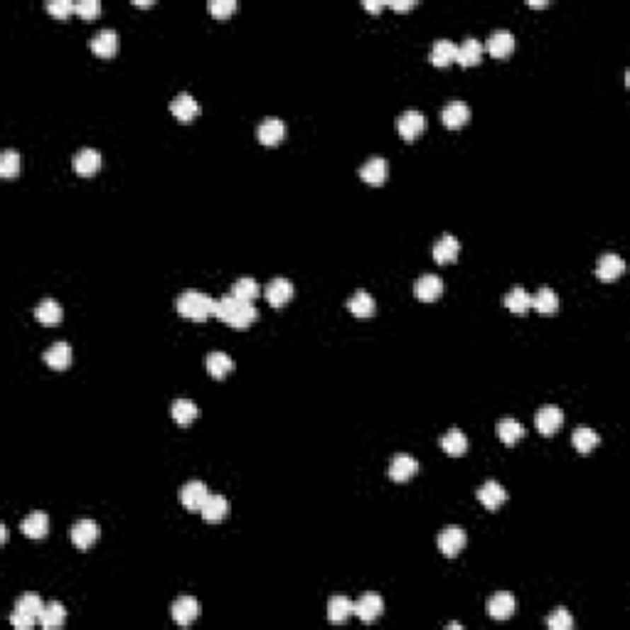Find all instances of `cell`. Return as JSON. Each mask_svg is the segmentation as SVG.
Instances as JSON below:
<instances>
[{
    "instance_id": "e575fe53",
    "label": "cell",
    "mask_w": 630,
    "mask_h": 630,
    "mask_svg": "<svg viewBox=\"0 0 630 630\" xmlns=\"http://www.w3.org/2000/svg\"><path fill=\"white\" fill-rule=\"evenodd\" d=\"M503 301L512 313H527L532 308V293H527L525 286H512L505 293Z\"/></svg>"
},
{
    "instance_id": "1f68e13d",
    "label": "cell",
    "mask_w": 630,
    "mask_h": 630,
    "mask_svg": "<svg viewBox=\"0 0 630 630\" xmlns=\"http://www.w3.org/2000/svg\"><path fill=\"white\" fill-rule=\"evenodd\" d=\"M480 57H483V42H480L478 38H466L461 45H458V57H456V59L461 62L463 67L478 64Z\"/></svg>"
},
{
    "instance_id": "8fae6325",
    "label": "cell",
    "mask_w": 630,
    "mask_h": 630,
    "mask_svg": "<svg viewBox=\"0 0 630 630\" xmlns=\"http://www.w3.org/2000/svg\"><path fill=\"white\" fill-rule=\"evenodd\" d=\"M170 111H173V116L180 118V121H193L200 113V101L195 99L193 94H188V91H180V94H175L173 99H170Z\"/></svg>"
},
{
    "instance_id": "74e56055",
    "label": "cell",
    "mask_w": 630,
    "mask_h": 630,
    "mask_svg": "<svg viewBox=\"0 0 630 630\" xmlns=\"http://www.w3.org/2000/svg\"><path fill=\"white\" fill-rule=\"evenodd\" d=\"M532 308H537L539 313H554L559 308V296H556L554 288L542 286L539 291L532 296Z\"/></svg>"
},
{
    "instance_id": "816d5d0a",
    "label": "cell",
    "mask_w": 630,
    "mask_h": 630,
    "mask_svg": "<svg viewBox=\"0 0 630 630\" xmlns=\"http://www.w3.org/2000/svg\"><path fill=\"white\" fill-rule=\"evenodd\" d=\"M529 5H537V8H542V5H546L544 0H529Z\"/></svg>"
},
{
    "instance_id": "7c38bea8",
    "label": "cell",
    "mask_w": 630,
    "mask_h": 630,
    "mask_svg": "<svg viewBox=\"0 0 630 630\" xmlns=\"http://www.w3.org/2000/svg\"><path fill=\"white\" fill-rule=\"evenodd\" d=\"M396 128H399V133L406 138V141H414L423 128H426V118H423V113L419 111V108H409V111H404L399 116Z\"/></svg>"
},
{
    "instance_id": "83f0119b",
    "label": "cell",
    "mask_w": 630,
    "mask_h": 630,
    "mask_svg": "<svg viewBox=\"0 0 630 630\" xmlns=\"http://www.w3.org/2000/svg\"><path fill=\"white\" fill-rule=\"evenodd\" d=\"M355 613V603L348 596H333L328 601V621L330 623H345Z\"/></svg>"
},
{
    "instance_id": "7a4b0ae2",
    "label": "cell",
    "mask_w": 630,
    "mask_h": 630,
    "mask_svg": "<svg viewBox=\"0 0 630 630\" xmlns=\"http://www.w3.org/2000/svg\"><path fill=\"white\" fill-rule=\"evenodd\" d=\"M214 303L217 298H212L205 291H197V288H188L175 298L178 313L190 320H207L210 315H214Z\"/></svg>"
},
{
    "instance_id": "b9f144b4",
    "label": "cell",
    "mask_w": 630,
    "mask_h": 630,
    "mask_svg": "<svg viewBox=\"0 0 630 630\" xmlns=\"http://www.w3.org/2000/svg\"><path fill=\"white\" fill-rule=\"evenodd\" d=\"M45 606H47V603H45L40 596H35V593H25V596L18 598V603H15V608H18V611L28 613V616L38 618V621H40V616H42Z\"/></svg>"
},
{
    "instance_id": "44dd1931",
    "label": "cell",
    "mask_w": 630,
    "mask_h": 630,
    "mask_svg": "<svg viewBox=\"0 0 630 630\" xmlns=\"http://www.w3.org/2000/svg\"><path fill=\"white\" fill-rule=\"evenodd\" d=\"M42 360L50 365L52 370H64L71 365V345L59 340V343H52L47 350H45Z\"/></svg>"
},
{
    "instance_id": "52a82bcc",
    "label": "cell",
    "mask_w": 630,
    "mask_h": 630,
    "mask_svg": "<svg viewBox=\"0 0 630 630\" xmlns=\"http://www.w3.org/2000/svg\"><path fill=\"white\" fill-rule=\"evenodd\" d=\"M286 136V123L278 116H266L256 128V138L263 143V146H276L281 138Z\"/></svg>"
},
{
    "instance_id": "4dcf8cb0",
    "label": "cell",
    "mask_w": 630,
    "mask_h": 630,
    "mask_svg": "<svg viewBox=\"0 0 630 630\" xmlns=\"http://www.w3.org/2000/svg\"><path fill=\"white\" fill-rule=\"evenodd\" d=\"M62 315H64V311H62V306L55 298H45V301H40L35 306V318L42 325H57L62 320Z\"/></svg>"
},
{
    "instance_id": "484cf974",
    "label": "cell",
    "mask_w": 630,
    "mask_h": 630,
    "mask_svg": "<svg viewBox=\"0 0 630 630\" xmlns=\"http://www.w3.org/2000/svg\"><path fill=\"white\" fill-rule=\"evenodd\" d=\"M20 527H23L25 534L33 537V539H42L50 529V515L42 512V510H35V512H30L28 517L23 520Z\"/></svg>"
},
{
    "instance_id": "ffe728a7",
    "label": "cell",
    "mask_w": 630,
    "mask_h": 630,
    "mask_svg": "<svg viewBox=\"0 0 630 630\" xmlns=\"http://www.w3.org/2000/svg\"><path fill=\"white\" fill-rule=\"evenodd\" d=\"M414 293L421 298V301H436V298L443 293L441 276H436V273H421V276L416 278Z\"/></svg>"
},
{
    "instance_id": "8992f818",
    "label": "cell",
    "mask_w": 630,
    "mask_h": 630,
    "mask_svg": "<svg viewBox=\"0 0 630 630\" xmlns=\"http://www.w3.org/2000/svg\"><path fill=\"white\" fill-rule=\"evenodd\" d=\"M515 608H517V601H515L512 593L500 591L488 601V616L495 618V621H508V618L515 616Z\"/></svg>"
},
{
    "instance_id": "7402d4cb",
    "label": "cell",
    "mask_w": 630,
    "mask_h": 630,
    "mask_svg": "<svg viewBox=\"0 0 630 630\" xmlns=\"http://www.w3.org/2000/svg\"><path fill=\"white\" fill-rule=\"evenodd\" d=\"M458 251H461V241H458V236L441 234V239L433 244L431 254H433V259H436L438 263H448V261H456L458 259Z\"/></svg>"
},
{
    "instance_id": "4316f807",
    "label": "cell",
    "mask_w": 630,
    "mask_h": 630,
    "mask_svg": "<svg viewBox=\"0 0 630 630\" xmlns=\"http://www.w3.org/2000/svg\"><path fill=\"white\" fill-rule=\"evenodd\" d=\"M456 57H458V45L453 42V40H448V38L436 40V42L431 45V52H428V59H431L433 64H438V67L448 64V62H453Z\"/></svg>"
},
{
    "instance_id": "836d02e7",
    "label": "cell",
    "mask_w": 630,
    "mask_h": 630,
    "mask_svg": "<svg viewBox=\"0 0 630 630\" xmlns=\"http://www.w3.org/2000/svg\"><path fill=\"white\" fill-rule=\"evenodd\" d=\"M170 414H173V419L178 423H183V426H188V423H193L195 419H197L200 409L197 404H195L193 399H175L173 406H170Z\"/></svg>"
},
{
    "instance_id": "277c9868",
    "label": "cell",
    "mask_w": 630,
    "mask_h": 630,
    "mask_svg": "<svg viewBox=\"0 0 630 630\" xmlns=\"http://www.w3.org/2000/svg\"><path fill=\"white\" fill-rule=\"evenodd\" d=\"M468 537H466V529L458 525H451V527H443L441 532H438V549L443 551L446 556H456L458 551L466 546Z\"/></svg>"
},
{
    "instance_id": "ac0fdd59",
    "label": "cell",
    "mask_w": 630,
    "mask_h": 630,
    "mask_svg": "<svg viewBox=\"0 0 630 630\" xmlns=\"http://www.w3.org/2000/svg\"><path fill=\"white\" fill-rule=\"evenodd\" d=\"M91 50L101 57H111L118 50V33L113 28H99L91 35Z\"/></svg>"
},
{
    "instance_id": "bcb514c9",
    "label": "cell",
    "mask_w": 630,
    "mask_h": 630,
    "mask_svg": "<svg viewBox=\"0 0 630 630\" xmlns=\"http://www.w3.org/2000/svg\"><path fill=\"white\" fill-rule=\"evenodd\" d=\"M47 10L55 15H69L71 10H76V3H71V0H47Z\"/></svg>"
},
{
    "instance_id": "2e32d148",
    "label": "cell",
    "mask_w": 630,
    "mask_h": 630,
    "mask_svg": "<svg viewBox=\"0 0 630 630\" xmlns=\"http://www.w3.org/2000/svg\"><path fill=\"white\" fill-rule=\"evenodd\" d=\"M478 500L485 505L488 510H498L500 505L508 500V490L503 488V485L498 483V480H485L483 485L478 488Z\"/></svg>"
},
{
    "instance_id": "9a60e30c",
    "label": "cell",
    "mask_w": 630,
    "mask_h": 630,
    "mask_svg": "<svg viewBox=\"0 0 630 630\" xmlns=\"http://www.w3.org/2000/svg\"><path fill=\"white\" fill-rule=\"evenodd\" d=\"M227 512H229V500L222 493H210L207 498H205L202 508H200V515H202L207 522H219V520L227 517Z\"/></svg>"
},
{
    "instance_id": "d4e9b609",
    "label": "cell",
    "mask_w": 630,
    "mask_h": 630,
    "mask_svg": "<svg viewBox=\"0 0 630 630\" xmlns=\"http://www.w3.org/2000/svg\"><path fill=\"white\" fill-rule=\"evenodd\" d=\"M386 160L382 156H372L362 163V168H360V178L365 180V183L370 185H382L386 180Z\"/></svg>"
},
{
    "instance_id": "5b68a950",
    "label": "cell",
    "mask_w": 630,
    "mask_h": 630,
    "mask_svg": "<svg viewBox=\"0 0 630 630\" xmlns=\"http://www.w3.org/2000/svg\"><path fill=\"white\" fill-rule=\"evenodd\" d=\"M382 611H384V601H382L379 593L370 591L355 603V616H357L362 623H374L377 618L382 616Z\"/></svg>"
},
{
    "instance_id": "c3c4849f",
    "label": "cell",
    "mask_w": 630,
    "mask_h": 630,
    "mask_svg": "<svg viewBox=\"0 0 630 630\" xmlns=\"http://www.w3.org/2000/svg\"><path fill=\"white\" fill-rule=\"evenodd\" d=\"M414 3H416V0H389V5H391V8H396V10H406V8H411Z\"/></svg>"
},
{
    "instance_id": "60d3db41",
    "label": "cell",
    "mask_w": 630,
    "mask_h": 630,
    "mask_svg": "<svg viewBox=\"0 0 630 630\" xmlns=\"http://www.w3.org/2000/svg\"><path fill=\"white\" fill-rule=\"evenodd\" d=\"M229 293H231V296L246 298V301H254V298L261 293V286H259V281H256V278L241 276V278H236V281L231 283V291Z\"/></svg>"
},
{
    "instance_id": "d6a6232c",
    "label": "cell",
    "mask_w": 630,
    "mask_h": 630,
    "mask_svg": "<svg viewBox=\"0 0 630 630\" xmlns=\"http://www.w3.org/2000/svg\"><path fill=\"white\" fill-rule=\"evenodd\" d=\"M571 441H574V448H576L578 453H591L593 448L598 446L601 436H598L596 428H591V426H576L574 428V436H571Z\"/></svg>"
},
{
    "instance_id": "30bf717a",
    "label": "cell",
    "mask_w": 630,
    "mask_h": 630,
    "mask_svg": "<svg viewBox=\"0 0 630 630\" xmlns=\"http://www.w3.org/2000/svg\"><path fill=\"white\" fill-rule=\"evenodd\" d=\"M623 271H626V261H623V256H618L616 251H606V254L598 256L596 273L601 281H616Z\"/></svg>"
},
{
    "instance_id": "f1b7e54d",
    "label": "cell",
    "mask_w": 630,
    "mask_h": 630,
    "mask_svg": "<svg viewBox=\"0 0 630 630\" xmlns=\"http://www.w3.org/2000/svg\"><path fill=\"white\" fill-rule=\"evenodd\" d=\"M441 448L448 456H463L468 451V438L461 428H448L441 436Z\"/></svg>"
},
{
    "instance_id": "9c48e42d",
    "label": "cell",
    "mask_w": 630,
    "mask_h": 630,
    "mask_svg": "<svg viewBox=\"0 0 630 630\" xmlns=\"http://www.w3.org/2000/svg\"><path fill=\"white\" fill-rule=\"evenodd\" d=\"M534 423H537V428L544 433V436H551V433H554L556 428L564 423V411H561L556 404H544L539 411H537Z\"/></svg>"
},
{
    "instance_id": "f35d334b",
    "label": "cell",
    "mask_w": 630,
    "mask_h": 630,
    "mask_svg": "<svg viewBox=\"0 0 630 630\" xmlns=\"http://www.w3.org/2000/svg\"><path fill=\"white\" fill-rule=\"evenodd\" d=\"M498 436H500V441L508 443V446L517 443L520 438L525 436L522 421H517V419H500L498 421Z\"/></svg>"
},
{
    "instance_id": "6da1fadb",
    "label": "cell",
    "mask_w": 630,
    "mask_h": 630,
    "mask_svg": "<svg viewBox=\"0 0 630 630\" xmlns=\"http://www.w3.org/2000/svg\"><path fill=\"white\" fill-rule=\"evenodd\" d=\"M214 315L219 320H224L227 325H231V328H246V325L254 323L259 311H256L254 301H246V298L227 293V296L217 298Z\"/></svg>"
},
{
    "instance_id": "5bb4252c",
    "label": "cell",
    "mask_w": 630,
    "mask_h": 630,
    "mask_svg": "<svg viewBox=\"0 0 630 630\" xmlns=\"http://www.w3.org/2000/svg\"><path fill=\"white\" fill-rule=\"evenodd\" d=\"M207 495H210V490L202 480H190V483H185L183 490H180V500H183V505L188 510H195V512H200V508H202Z\"/></svg>"
},
{
    "instance_id": "681fc988",
    "label": "cell",
    "mask_w": 630,
    "mask_h": 630,
    "mask_svg": "<svg viewBox=\"0 0 630 630\" xmlns=\"http://www.w3.org/2000/svg\"><path fill=\"white\" fill-rule=\"evenodd\" d=\"M365 8H367V10H379L382 0H365Z\"/></svg>"
},
{
    "instance_id": "f6af8a7d",
    "label": "cell",
    "mask_w": 630,
    "mask_h": 630,
    "mask_svg": "<svg viewBox=\"0 0 630 630\" xmlns=\"http://www.w3.org/2000/svg\"><path fill=\"white\" fill-rule=\"evenodd\" d=\"M10 623H13L15 628H20V630H30L35 623H38V618L28 616V613H23V611H18V608H15L13 616H10Z\"/></svg>"
},
{
    "instance_id": "ab89813d",
    "label": "cell",
    "mask_w": 630,
    "mask_h": 630,
    "mask_svg": "<svg viewBox=\"0 0 630 630\" xmlns=\"http://www.w3.org/2000/svg\"><path fill=\"white\" fill-rule=\"evenodd\" d=\"M23 170V156L15 148H5L0 153V175L3 178H15Z\"/></svg>"
},
{
    "instance_id": "ba28073f",
    "label": "cell",
    "mask_w": 630,
    "mask_h": 630,
    "mask_svg": "<svg viewBox=\"0 0 630 630\" xmlns=\"http://www.w3.org/2000/svg\"><path fill=\"white\" fill-rule=\"evenodd\" d=\"M263 296H266V301L271 303V306H286V303L291 301V296H293V283L288 281V278H283V276H276V278H271V281L266 283Z\"/></svg>"
},
{
    "instance_id": "4fadbf2b",
    "label": "cell",
    "mask_w": 630,
    "mask_h": 630,
    "mask_svg": "<svg viewBox=\"0 0 630 630\" xmlns=\"http://www.w3.org/2000/svg\"><path fill=\"white\" fill-rule=\"evenodd\" d=\"M71 542H74L79 549H89L96 539H99V525L94 520H79V522L71 525Z\"/></svg>"
},
{
    "instance_id": "cb8c5ba5",
    "label": "cell",
    "mask_w": 630,
    "mask_h": 630,
    "mask_svg": "<svg viewBox=\"0 0 630 630\" xmlns=\"http://www.w3.org/2000/svg\"><path fill=\"white\" fill-rule=\"evenodd\" d=\"M512 47H515V35L510 33L508 28H498V30H493V33H490V38H488V52L493 55V57L510 55V52H512Z\"/></svg>"
},
{
    "instance_id": "603a6c76",
    "label": "cell",
    "mask_w": 630,
    "mask_h": 630,
    "mask_svg": "<svg viewBox=\"0 0 630 630\" xmlns=\"http://www.w3.org/2000/svg\"><path fill=\"white\" fill-rule=\"evenodd\" d=\"M468 116H471V108H468L466 101H461V99H451L441 111V118L448 128H461L463 123L468 121Z\"/></svg>"
},
{
    "instance_id": "f907efd6",
    "label": "cell",
    "mask_w": 630,
    "mask_h": 630,
    "mask_svg": "<svg viewBox=\"0 0 630 630\" xmlns=\"http://www.w3.org/2000/svg\"><path fill=\"white\" fill-rule=\"evenodd\" d=\"M0 539L8 542V529H5V525H0Z\"/></svg>"
},
{
    "instance_id": "f546056e",
    "label": "cell",
    "mask_w": 630,
    "mask_h": 630,
    "mask_svg": "<svg viewBox=\"0 0 630 630\" xmlns=\"http://www.w3.org/2000/svg\"><path fill=\"white\" fill-rule=\"evenodd\" d=\"M205 365H207V372L214 379H224L227 374L231 372V367H234V362H231V357L227 353H222V350H214V353L207 355V360H205Z\"/></svg>"
},
{
    "instance_id": "ee69618b",
    "label": "cell",
    "mask_w": 630,
    "mask_h": 630,
    "mask_svg": "<svg viewBox=\"0 0 630 630\" xmlns=\"http://www.w3.org/2000/svg\"><path fill=\"white\" fill-rule=\"evenodd\" d=\"M236 0H210V13H214L217 18H224V15L234 13L236 10Z\"/></svg>"
},
{
    "instance_id": "d6986e66",
    "label": "cell",
    "mask_w": 630,
    "mask_h": 630,
    "mask_svg": "<svg viewBox=\"0 0 630 630\" xmlns=\"http://www.w3.org/2000/svg\"><path fill=\"white\" fill-rule=\"evenodd\" d=\"M71 165L79 175H94L101 168V153L96 148H79L71 158Z\"/></svg>"
},
{
    "instance_id": "d590c367",
    "label": "cell",
    "mask_w": 630,
    "mask_h": 630,
    "mask_svg": "<svg viewBox=\"0 0 630 630\" xmlns=\"http://www.w3.org/2000/svg\"><path fill=\"white\" fill-rule=\"evenodd\" d=\"M67 621V611L64 606H62L59 601H52L45 606L42 616H40V626L47 628V630H55V628H62Z\"/></svg>"
},
{
    "instance_id": "7bdbcfd3",
    "label": "cell",
    "mask_w": 630,
    "mask_h": 630,
    "mask_svg": "<svg viewBox=\"0 0 630 630\" xmlns=\"http://www.w3.org/2000/svg\"><path fill=\"white\" fill-rule=\"evenodd\" d=\"M546 626L551 630H571L574 628V618H571V613L566 611V608H556V611L546 618Z\"/></svg>"
},
{
    "instance_id": "e0dca14e",
    "label": "cell",
    "mask_w": 630,
    "mask_h": 630,
    "mask_svg": "<svg viewBox=\"0 0 630 630\" xmlns=\"http://www.w3.org/2000/svg\"><path fill=\"white\" fill-rule=\"evenodd\" d=\"M419 473V461H416L414 456H409V453H399V456L391 458L389 463V478L396 480V483H401V480H409L411 475Z\"/></svg>"
},
{
    "instance_id": "8d00e7d4",
    "label": "cell",
    "mask_w": 630,
    "mask_h": 630,
    "mask_svg": "<svg viewBox=\"0 0 630 630\" xmlns=\"http://www.w3.org/2000/svg\"><path fill=\"white\" fill-rule=\"evenodd\" d=\"M348 308L353 311L357 318H367V315L374 313V296H370L367 291H355L353 296L348 298Z\"/></svg>"
},
{
    "instance_id": "3957f363",
    "label": "cell",
    "mask_w": 630,
    "mask_h": 630,
    "mask_svg": "<svg viewBox=\"0 0 630 630\" xmlns=\"http://www.w3.org/2000/svg\"><path fill=\"white\" fill-rule=\"evenodd\" d=\"M200 613H202V606H200V601L193 596H180L178 601L173 603V608H170V616H173V621L178 623V626L195 623L200 618Z\"/></svg>"
},
{
    "instance_id": "7dc6e473",
    "label": "cell",
    "mask_w": 630,
    "mask_h": 630,
    "mask_svg": "<svg viewBox=\"0 0 630 630\" xmlns=\"http://www.w3.org/2000/svg\"><path fill=\"white\" fill-rule=\"evenodd\" d=\"M99 10H101L99 0H79V3H76V13L84 15V18H94Z\"/></svg>"
}]
</instances>
